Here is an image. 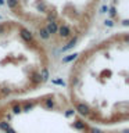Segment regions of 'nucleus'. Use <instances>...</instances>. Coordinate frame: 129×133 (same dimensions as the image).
<instances>
[{
	"label": "nucleus",
	"mask_w": 129,
	"mask_h": 133,
	"mask_svg": "<svg viewBox=\"0 0 129 133\" xmlns=\"http://www.w3.org/2000/svg\"><path fill=\"white\" fill-rule=\"evenodd\" d=\"M74 126L76 128V129H82V130H85V129H86L85 122H81V121H76V122L74 123Z\"/></svg>",
	"instance_id": "nucleus-1"
}]
</instances>
